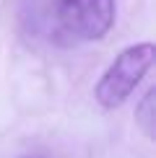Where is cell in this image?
I'll return each mask as SVG.
<instances>
[{"mask_svg":"<svg viewBox=\"0 0 156 158\" xmlns=\"http://www.w3.org/2000/svg\"><path fill=\"white\" fill-rule=\"evenodd\" d=\"M154 65V44L141 42L122 49L112 60L104 75L99 78L94 88V98L102 109H117L133 96V91L141 85V81L148 75Z\"/></svg>","mask_w":156,"mask_h":158,"instance_id":"2","label":"cell"},{"mask_svg":"<svg viewBox=\"0 0 156 158\" xmlns=\"http://www.w3.org/2000/svg\"><path fill=\"white\" fill-rule=\"evenodd\" d=\"M151 101H154V91H148L146 96H143V101H141V106L135 109V119H138V124L143 127V132H146L148 137L154 135V109H151Z\"/></svg>","mask_w":156,"mask_h":158,"instance_id":"3","label":"cell"},{"mask_svg":"<svg viewBox=\"0 0 156 158\" xmlns=\"http://www.w3.org/2000/svg\"><path fill=\"white\" fill-rule=\"evenodd\" d=\"M34 21L57 44L99 42L117 18L115 0H31Z\"/></svg>","mask_w":156,"mask_h":158,"instance_id":"1","label":"cell"}]
</instances>
